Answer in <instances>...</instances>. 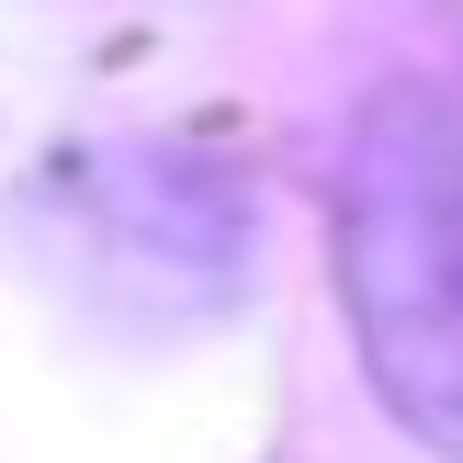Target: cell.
<instances>
[{
    "instance_id": "6da1fadb",
    "label": "cell",
    "mask_w": 463,
    "mask_h": 463,
    "mask_svg": "<svg viewBox=\"0 0 463 463\" xmlns=\"http://www.w3.org/2000/svg\"><path fill=\"white\" fill-rule=\"evenodd\" d=\"M328 271L373 396L419 452L463 463V102L441 80H373L339 136Z\"/></svg>"
}]
</instances>
